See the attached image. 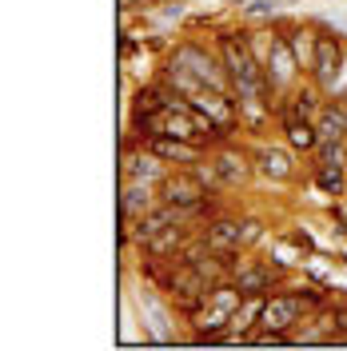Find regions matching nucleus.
<instances>
[{"mask_svg": "<svg viewBox=\"0 0 347 351\" xmlns=\"http://www.w3.org/2000/svg\"><path fill=\"white\" fill-rule=\"evenodd\" d=\"M311 311L307 295L296 287V291H267L263 300V311H260V328L256 331H280V335H291L296 324H304V315ZM252 343V339H248Z\"/></svg>", "mask_w": 347, "mask_h": 351, "instance_id": "obj_1", "label": "nucleus"}, {"mask_svg": "<svg viewBox=\"0 0 347 351\" xmlns=\"http://www.w3.org/2000/svg\"><path fill=\"white\" fill-rule=\"evenodd\" d=\"M168 64H172V68H184V72H192L195 80H204L208 88L232 92V76H228L224 60H216L212 52H204L200 44H180L172 56H168Z\"/></svg>", "mask_w": 347, "mask_h": 351, "instance_id": "obj_2", "label": "nucleus"}, {"mask_svg": "<svg viewBox=\"0 0 347 351\" xmlns=\"http://www.w3.org/2000/svg\"><path fill=\"white\" fill-rule=\"evenodd\" d=\"M344 60H347V48L339 36H331L327 28H320L315 32V60H311V80L324 88L327 96H331V88H335V80H339V72H344Z\"/></svg>", "mask_w": 347, "mask_h": 351, "instance_id": "obj_3", "label": "nucleus"}, {"mask_svg": "<svg viewBox=\"0 0 347 351\" xmlns=\"http://www.w3.org/2000/svg\"><path fill=\"white\" fill-rule=\"evenodd\" d=\"M212 168L224 188H248L256 176V152H243L239 144H219L212 156Z\"/></svg>", "mask_w": 347, "mask_h": 351, "instance_id": "obj_4", "label": "nucleus"}, {"mask_svg": "<svg viewBox=\"0 0 347 351\" xmlns=\"http://www.w3.org/2000/svg\"><path fill=\"white\" fill-rule=\"evenodd\" d=\"M160 204H176V208H204L208 204V184L195 172H168L160 180Z\"/></svg>", "mask_w": 347, "mask_h": 351, "instance_id": "obj_5", "label": "nucleus"}, {"mask_svg": "<svg viewBox=\"0 0 347 351\" xmlns=\"http://www.w3.org/2000/svg\"><path fill=\"white\" fill-rule=\"evenodd\" d=\"M280 280H283L280 263H256V260L232 263V284H236L243 295H267V291H276Z\"/></svg>", "mask_w": 347, "mask_h": 351, "instance_id": "obj_6", "label": "nucleus"}, {"mask_svg": "<svg viewBox=\"0 0 347 351\" xmlns=\"http://www.w3.org/2000/svg\"><path fill=\"white\" fill-rule=\"evenodd\" d=\"M144 148L152 156H160L164 164H200L204 152H208V144H195V140H180V136H168V132H160L152 140H144Z\"/></svg>", "mask_w": 347, "mask_h": 351, "instance_id": "obj_7", "label": "nucleus"}, {"mask_svg": "<svg viewBox=\"0 0 347 351\" xmlns=\"http://www.w3.org/2000/svg\"><path fill=\"white\" fill-rule=\"evenodd\" d=\"M136 304H140V311H144L148 339H152V343H176V335H172V311L156 300V287H140V291H136Z\"/></svg>", "mask_w": 347, "mask_h": 351, "instance_id": "obj_8", "label": "nucleus"}, {"mask_svg": "<svg viewBox=\"0 0 347 351\" xmlns=\"http://www.w3.org/2000/svg\"><path fill=\"white\" fill-rule=\"evenodd\" d=\"M204 240H208V247H212L216 256H239V252H243V228H239V219H232V216H216V219H208Z\"/></svg>", "mask_w": 347, "mask_h": 351, "instance_id": "obj_9", "label": "nucleus"}, {"mask_svg": "<svg viewBox=\"0 0 347 351\" xmlns=\"http://www.w3.org/2000/svg\"><path fill=\"white\" fill-rule=\"evenodd\" d=\"M188 228H192V223H168V228H160L156 236H148V240L140 243L144 256H148V260H172V256H180L184 243L192 240Z\"/></svg>", "mask_w": 347, "mask_h": 351, "instance_id": "obj_10", "label": "nucleus"}, {"mask_svg": "<svg viewBox=\"0 0 347 351\" xmlns=\"http://www.w3.org/2000/svg\"><path fill=\"white\" fill-rule=\"evenodd\" d=\"M152 208H156V196H152V184L148 180H136V176L120 180V212L124 216L144 219Z\"/></svg>", "mask_w": 347, "mask_h": 351, "instance_id": "obj_11", "label": "nucleus"}, {"mask_svg": "<svg viewBox=\"0 0 347 351\" xmlns=\"http://www.w3.org/2000/svg\"><path fill=\"white\" fill-rule=\"evenodd\" d=\"M256 172L263 180H272V184H287L291 176H296V160L287 148H272V144H263L256 148Z\"/></svg>", "mask_w": 347, "mask_h": 351, "instance_id": "obj_12", "label": "nucleus"}, {"mask_svg": "<svg viewBox=\"0 0 347 351\" xmlns=\"http://www.w3.org/2000/svg\"><path fill=\"white\" fill-rule=\"evenodd\" d=\"M283 132H287V144L296 148V152H315L320 148V128H315V120H300V116H283Z\"/></svg>", "mask_w": 347, "mask_h": 351, "instance_id": "obj_13", "label": "nucleus"}, {"mask_svg": "<svg viewBox=\"0 0 347 351\" xmlns=\"http://www.w3.org/2000/svg\"><path fill=\"white\" fill-rule=\"evenodd\" d=\"M315 32L320 28H291L287 32V44H291V52H296L304 72H311V60H315Z\"/></svg>", "mask_w": 347, "mask_h": 351, "instance_id": "obj_14", "label": "nucleus"}, {"mask_svg": "<svg viewBox=\"0 0 347 351\" xmlns=\"http://www.w3.org/2000/svg\"><path fill=\"white\" fill-rule=\"evenodd\" d=\"M320 164H331V168H347V140H320Z\"/></svg>", "mask_w": 347, "mask_h": 351, "instance_id": "obj_15", "label": "nucleus"}, {"mask_svg": "<svg viewBox=\"0 0 347 351\" xmlns=\"http://www.w3.org/2000/svg\"><path fill=\"white\" fill-rule=\"evenodd\" d=\"M315 180H320V188H324L327 196H344V168H331V164H320V172H315Z\"/></svg>", "mask_w": 347, "mask_h": 351, "instance_id": "obj_16", "label": "nucleus"}, {"mask_svg": "<svg viewBox=\"0 0 347 351\" xmlns=\"http://www.w3.org/2000/svg\"><path fill=\"white\" fill-rule=\"evenodd\" d=\"M239 228H243V247H252V243L263 236V223H260V219H239Z\"/></svg>", "mask_w": 347, "mask_h": 351, "instance_id": "obj_17", "label": "nucleus"}, {"mask_svg": "<svg viewBox=\"0 0 347 351\" xmlns=\"http://www.w3.org/2000/svg\"><path fill=\"white\" fill-rule=\"evenodd\" d=\"M248 12H252V16H272V0H252Z\"/></svg>", "mask_w": 347, "mask_h": 351, "instance_id": "obj_18", "label": "nucleus"}]
</instances>
